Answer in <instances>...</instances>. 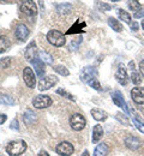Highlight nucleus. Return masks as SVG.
I'll return each mask as SVG.
<instances>
[{"label":"nucleus","mask_w":144,"mask_h":156,"mask_svg":"<svg viewBox=\"0 0 144 156\" xmlns=\"http://www.w3.org/2000/svg\"><path fill=\"white\" fill-rule=\"evenodd\" d=\"M26 150V143L23 139H16L7 144L6 151L10 156H19Z\"/></svg>","instance_id":"obj_1"},{"label":"nucleus","mask_w":144,"mask_h":156,"mask_svg":"<svg viewBox=\"0 0 144 156\" xmlns=\"http://www.w3.org/2000/svg\"><path fill=\"white\" fill-rule=\"evenodd\" d=\"M47 40L51 44L55 46V47H62L66 43V37L65 35H62V33L58 30H51L47 34Z\"/></svg>","instance_id":"obj_2"},{"label":"nucleus","mask_w":144,"mask_h":156,"mask_svg":"<svg viewBox=\"0 0 144 156\" xmlns=\"http://www.w3.org/2000/svg\"><path fill=\"white\" fill-rule=\"evenodd\" d=\"M21 2V11L26 16H35L37 13V7L34 0H19Z\"/></svg>","instance_id":"obj_3"},{"label":"nucleus","mask_w":144,"mask_h":156,"mask_svg":"<svg viewBox=\"0 0 144 156\" xmlns=\"http://www.w3.org/2000/svg\"><path fill=\"white\" fill-rule=\"evenodd\" d=\"M85 124H86V121H85V119L82 114L77 113V114L71 115V118H70V126L75 131H82L85 127Z\"/></svg>","instance_id":"obj_4"},{"label":"nucleus","mask_w":144,"mask_h":156,"mask_svg":"<svg viewBox=\"0 0 144 156\" xmlns=\"http://www.w3.org/2000/svg\"><path fill=\"white\" fill-rule=\"evenodd\" d=\"M52 98L47 95H37L36 98L33 100V105L35 108L37 109H43V108H48L52 105Z\"/></svg>","instance_id":"obj_5"},{"label":"nucleus","mask_w":144,"mask_h":156,"mask_svg":"<svg viewBox=\"0 0 144 156\" xmlns=\"http://www.w3.org/2000/svg\"><path fill=\"white\" fill-rule=\"evenodd\" d=\"M58 83V78L55 76H47L44 78H41L39 82V90L40 91H44L51 89L53 85H55Z\"/></svg>","instance_id":"obj_6"},{"label":"nucleus","mask_w":144,"mask_h":156,"mask_svg":"<svg viewBox=\"0 0 144 156\" xmlns=\"http://www.w3.org/2000/svg\"><path fill=\"white\" fill-rule=\"evenodd\" d=\"M55 151L61 156H70L73 154L75 149H73V145L71 143H68V142H61V143H59L57 145Z\"/></svg>","instance_id":"obj_7"},{"label":"nucleus","mask_w":144,"mask_h":156,"mask_svg":"<svg viewBox=\"0 0 144 156\" xmlns=\"http://www.w3.org/2000/svg\"><path fill=\"white\" fill-rule=\"evenodd\" d=\"M23 79H24V83L29 87V88H34L35 87V75H34V71L30 69V67H24L23 70Z\"/></svg>","instance_id":"obj_8"},{"label":"nucleus","mask_w":144,"mask_h":156,"mask_svg":"<svg viewBox=\"0 0 144 156\" xmlns=\"http://www.w3.org/2000/svg\"><path fill=\"white\" fill-rule=\"evenodd\" d=\"M112 98H113V102H114L118 107H121V108H123V111L125 112L126 115L130 114V111H128V108H127V105H126V102H125V100H124L121 93H119V91H114L113 95H112Z\"/></svg>","instance_id":"obj_9"},{"label":"nucleus","mask_w":144,"mask_h":156,"mask_svg":"<svg viewBox=\"0 0 144 156\" xmlns=\"http://www.w3.org/2000/svg\"><path fill=\"white\" fill-rule=\"evenodd\" d=\"M95 76H96L95 67L94 66H86V67L83 69L82 73H81V79L84 83H89L93 78H95Z\"/></svg>","instance_id":"obj_10"},{"label":"nucleus","mask_w":144,"mask_h":156,"mask_svg":"<svg viewBox=\"0 0 144 156\" xmlns=\"http://www.w3.org/2000/svg\"><path fill=\"white\" fill-rule=\"evenodd\" d=\"M131 98L137 105H144V88H133L131 90Z\"/></svg>","instance_id":"obj_11"},{"label":"nucleus","mask_w":144,"mask_h":156,"mask_svg":"<svg viewBox=\"0 0 144 156\" xmlns=\"http://www.w3.org/2000/svg\"><path fill=\"white\" fill-rule=\"evenodd\" d=\"M15 35L16 37L19 40V41H24V40L28 39L29 36V29L25 24H18L16 27V30H15Z\"/></svg>","instance_id":"obj_12"},{"label":"nucleus","mask_w":144,"mask_h":156,"mask_svg":"<svg viewBox=\"0 0 144 156\" xmlns=\"http://www.w3.org/2000/svg\"><path fill=\"white\" fill-rule=\"evenodd\" d=\"M36 54H39V53L36 52V44H35V42H30V43L28 44L25 52H24V57H25V59H26L28 61L31 62L34 59L36 58Z\"/></svg>","instance_id":"obj_13"},{"label":"nucleus","mask_w":144,"mask_h":156,"mask_svg":"<svg viewBox=\"0 0 144 156\" xmlns=\"http://www.w3.org/2000/svg\"><path fill=\"white\" fill-rule=\"evenodd\" d=\"M125 145L131 150H137L141 147V140L136 136H127L125 138Z\"/></svg>","instance_id":"obj_14"},{"label":"nucleus","mask_w":144,"mask_h":156,"mask_svg":"<svg viewBox=\"0 0 144 156\" xmlns=\"http://www.w3.org/2000/svg\"><path fill=\"white\" fill-rule=\"evenodd\" d=\"M115 78L121 84V85H126L127 84V80H128V77H127V72H126V69L124 65H120L118 67V71L115 72Z\"/></svg>","instance_id":"obj_15"},{"label":"nucleus","mask_w":144,"mask_h":156,"mask_svg":"<svg viewBox=\"0 0 144 156\" xmlns=\"http://www.w3.org/2000/svg\"><path fill=\"white\" fill-rule=\"evenodd\" d=\"M31 64L34 66V70H35L36 75L40 78L43 77V75H44V62L40 58H35L31 61Z\"/></svg>","instance_id":"obj_16"},{"label":"nucleus","mask_w":144,"mask_h":156,"mask_svg":"<svg viewBox=\"0 0 144 156\" xmlns=\"http://www.w3.org/2000/svg\"><path fill=\"white\" fill-rule=\"evenodd\" d=\"M36 120H37L36 114H35L33 111H30V109L25 111V113L23 114V121H24V124L28 125V126H30V125H33L34 122H36Z\"/></svg>","instance_id":"obj_17"},{"label":"nucleus","mask_w":144,"mask_h":156,"mask_svg":"<svg viewBox=\"0 0 144 156\" xmlns=\"http://www.w3.org/2000/svg\"><path fill=\"white\" fill-rule=\"evenodd\" d=\"M90 113H91L93 118H94L95 120H97V121H104V120L107 119V117H108V114H107L104 111L100 109V108H93Z\"/></svg>","instance_id":"obj_18"},{"label":"nucleus","mask_w":144,"mask_h":156,"mask_svg":"<svg viewBox=\"0 0 144 156\" xmlns=\"http://www.w3.org/2000/svg\"><path fill=\"white\" fill-rule=\"evenodd\" d=\"M108 151H109V147H108V144L101 143V144H99V145L96 147V149H95V151H94L93 156H107Z\"/></svg>","instance_id":"obj_19"},{"label":"nucleus","mask_w":144,"mask_h":156,"mask_svg":"<svg viewBox=\"0 0 144 156\" xmlns=\"http://www.w3.org/2000/svg\"><path fill=\"white\" fill-rule=\"evenodd\" d=\"M103 136V129L101 125H95L93 129V143H97Z\"/></svg>","instance_id":"obj_20"},{"label":"nucleus","mask_w":144,"mask_h":156,"mask_svg":"<svg viewBox=\"0 0 144 156\" xmlns=\"http://www.w3.org/2000/svg\"><path fill=\"white\" fill-rule=\"evenodd\" d=\"M72 10H73L72 5H71V4H67V2L57 5V11H58L59 13H61V15H68V13L72 12Z\"/></svg>","instance_id":"obj_21"},{"label":"nucleus","mask_w":144,"mask_h":156,"mask_svg":"<svg viewBox=\"0 0 144 156\" xmlns=\"http://www.w3.org/2000/svg\"><path fill=\"white\" fill-rule=\"evenodd\" d=\"M108 24H109V27H111L114 31H117V33H120V31L123 30V25L120 24V22L117 20L115 18H113V17L108 18Z\"/></svg>","instance_id":"obj_22"},{"label":"nucleus","mask_w":144,"mask_h":156,"mask_svg":"<svg viewBox=\"0 0 144 156\" xmlns=\"http://www.w3.org/2000/svg\"><path fill=\"white\" fill-rule=\"evenodd\" d=\"M10 41L6 36H0V53H5L10 49Z\"/></svg>","instance_id":"obj_23"},{"label":"nucleus","mask_w":144,"mask_h":156,"mask_svg":"<svg viewBox=\"0 0 144 156\" xmlns=\"http://www.w3.org/2000/svg\"><path fill=\"white\" fill-rule=\"evenodd\" d=\"M118 16L120 17V20H124L125 23H128V24H131V22H132V17H131V15L128 13V12H126V11H124L123 9H118Z\"/></svg>","instance_id":"obj_24"},{"label":"nucleus","mask_w":144,"mask_h":156,"mask_svg":"<svg viewBox=\"0 0 144 156\" xmlns=\"http://www.w3.org/2000/svg\"><path fill=\"white\" fill-rule=\"evenodd\" d=\"M39 58L47 65H52L53 64V57L46 52H39Z\"/></svg>","instance_id":"obj_25"},{"label":"nucleus","mask_w":144,"mask_h":156,"mask_svg":"<svg viewBox=\"0 0 144 156\" xmlns=\"http://www.w3.org/2000/svg\"><path fill=\"white\" fill-rule=\"evenodd\" d=\"M0 103L5 105V106H13L15 105V100H13V98H11L9 95H0Z\"/></svg>","instance_id":"obj_26"},{"label":"nucleus","mask_w":144,"mask_h":156,"mask_svg":"<svg viewBox=\"0 0 144 156\" xmlns=\"http://www.w3.org/2000/svg\"><path fill=\"white\" fill-rule=\"evenodd\" d=\"M131 80H132L133 84L139 85V84L142 83V76L139 75V72H137L136 70H133L132 73H131Z\"/></svg>","instance_id":"obj_27"},{"label":"nucleus","mask_w":144,"mask_h":156,"mask_svg":"<svg viewBox=\"0 0 144 156\" xmlns=\"http://www.w3.org/2000/svg\"><path fill=\"white\" fill-rule=\"evenodd\" d=\"M82 35H79V36H77L75 40H72V42H71V44H70V49L71 51H77L78 49V47H79V44L82 43Z\"/></svg>","instance_id":"obj_28"},{"label":"nucleus","mask_w":144,"mask_h":156,"mask_svg":"<svg viewBox=\"0 0 144 156\" xmlns=\"http://www.w3.org/2000/svg\"><path fill=\"white\" fill-rule=\"evenodd\" d=\"M54 71H55L57 73L61 75V76H65V77H67V76L70 75L68 70H67V69H66L65 66H62V65H57V66L54 67Z\"/></svg>","instance_id":"obj_29"},{"label":"nucleus","mask_w":144,"mask_h":156,"mask_svg":"<svg viewBox=\"0 0 144 156\" xmlns=\"http://www.w3.org/2000/svg\"><path fill=\"white\" fill-rule=\"evenodd\" d=\"M11 61H12V58L10 57L0 59V69H9L11 65Z\"/></svg>","instance_id":"obj_30"},{"label":"nucleus","mask_w":144,"mask_h":156,"mask_svg":"<svg viewBox=\"0 0 144 156\" xmlns=\"http://www.w3.org/2000/svg\"><path fill=\"white\" fill-rule=\"evenodd\" d=\"M88 84H89V85H90L91 88H94L95 90H99V91H100V90L102 89V88H101V84L99 83V79H97L96 77L93 78V79H91V80H90V82H89Z\"/></svg>","instance_id":"obj_31"},{"label":"nucleus","mask_w":144,"mask_h":156,"mask_svg":"<svg viewBox=\"0 0 144 156\" xmlns=\"http://www.w3.org/2000/svg\"><path fill=\"white\" fill-rule=\"evenodd\" d=\"M96 7H97L99 10L103 11V12L111 10V5H108V4H106V2H102V1H96Z\"/></svg>","instance_id":"obj_32"},{"label":"nucleus","mask_w":144,"mask_h":156,"mask_svg":"<svg viewBox=\"0 0 144 156\" xmlns=\"http://www.w3.org/2000/svg\"><path fill=\"white\" fill-rule=\"evenodd\" d=\"M57 94L58 95H61L64 98H68V100H71V101H75V96L73 95H71V94H68L66 90H64V89H58L57 90Z\"/></svg>","instance_id":"obj_33"},{"label":"nucleus","mask_w":144,"mask_h":156,"mask_svg":"<svg viewBox=\"0 0 144 156\" xmlns=\"http://www.w3.org/2000/svg\"><path fill=\"white\" fill-rule=\"evenodd\" d=\"M84 25H85V24H84V23H82L81 20H77V22H76V24H75V25H72V27H71V29H70V30H68L66 34H72V33H76V31H77L76 29H78L79 27L82 28V27H84Z\"/></svg>","instance_id":"obj_34"},{"label":"nucleus","mask_w":144,"mask_h":156,"mask_svg":"<svg viewBox=\"0 0 144 156\" xmlns=\"http://www.w3.org/2000/svg\"><path fill=\"white\" fill-rule=\"evenodd\" d=\"M132 121H133V124L136 125L137 130H138L139 132L144 133V124H143V122H141V121H139L138 119H136V118H133V119H132Z\"/></svg>","instance_id":"obj_35"},{"label":"nucleus","mask_w":144,"mask_h":156,"mask_svg":"<svg viewBox=\"0 0 144 156\" xmlns=\"http://www.w3.org/2000/svg\"><path fill=\"white\" fill-rule=\"evenodd\" d=\"M128 6H130L133 11H137V10L141 7V6H139V2H138L137 0H131V1L128 2Z\"/></svg>","instance_id":"obj_36"},{"label":"nucleus","mask_w":144,"mask_h":156,"mask_svg":"<svg viewBox=\"0 0 144 156\" xmlns=\"http://www.w3.org/2000/svg\"><path fill=\"white\" fill-rule=\"evenodd\" d=\"M142 17H144V6H141L135 13V18H142Z\"/></svg>","instance_id":"obj_37"},{"label":"nucleus","mask_w":144,"mask_h":156,"mask_svg":"<svg viewBox=\"0 0 144 156\" xmlns=\"http://www.w3.org/2000/svg\"><path fill=\"white\" fill-rule=\"evenodd\" d=\"M10 127H11L12 130H16V131H18V130H19V126H18V121H17V119L12 120V122H11Z\"/></svg>","instance_id":"obj_38"},{"label":"nucleus","mask_w":144,"mask_h":156,"mask_svg":"<svg viewBox=\"0 0 144 156\" xmlns=\"http://www.w3.org/2000/svg\"><path fill=\"white\" fill-rule=\"evenodd\" d=\"M117 119H118L119 121H121L124 125H127V124H128L127 119H126V118H124V115H117Z\"/></svg>","instance_id":"obj_39"},{"label":"nucleus","mask_w":144,"mask_h":156,"mask_svg":"<svg viewBox=\"0 0 144 156\" xmlns=\"http://www.w3.org/2000/svg\"><path fill=\"white\" fill-rule=\"evenodd\" d=\"M6 120H7V115L4 114V113H0V125H2Z\"/></svg>","instance_id":"obj_40"},{"label":"nucleus","mask_w":144,"mask_h":156,"mask_svg":"<svg viewBox=\"0 0 144 156\" xmlns=\"http://www.w3.org/2000/svg\"><path fill=\"white\" fill-rule=\"evenodd\" d=\"M139 71H141V73H142V76L144 78V59L139 62Z\"/></svg>","instance_id":"obj_41"},{"label":"nucleus","mask_w":144,"mask_h":156,"mask_svg":"<svg viewBox=\"0 0 144 156\" xmlns=\"http://www.w3.org/2000/svg\"><path fill=\"white\" fill-rule=\"evenodd\" d=\"M130 25H131V28H132V30H133V31H136V30L138 29V23H136V22H131V24H130Z\"/></svg>","instance_id":"obj_42"},{"label":"nucleus","mask_w":144,"mask_h":156,"mask_svg":"<svg viewBox=\"0 0 144 156\" xmlns=\"http://www.w3.org/2000/svg\"><path fill=\"white\" fill-rule=\"evenodd\" d=\"M39 156H49V155H48V153H47V151H44V150H41V151L39 153Z\"/></svg>","instance_id":"obj_43"},{"label":"nucleus","mask_w":144,"mask_h":156,"mask_svg":"<svg viewBox=\"0 0 144 156\" xmlns=\"http://www.w3.org/2000/svg\"><path fill=\"white\" fill-rule=\"evenodd\" d=\"M39 4H40V6H41L42 10H44V5H43V0H39Z\"/></svg>","instance_id":"obj_44"},{"label":"nucleus","mask_w":144,"mask_h":156,"mask_svg":"<svg viewBox=\"0 0 144 156\" xmlns=\"http://www.w3.org/2000/svg\"><path fill=\"white\" fill-rule=\"evenodd\" d=\"M82 156H89V153H88V151H84L82 154Z\"/></svg>","instance_id":"obj_45"},{"label":"nucleus","mask_w":144,"mask_h":156,"mask_svg":"<svg viewBox=\"0 0 144 156\" xmlns=\"http://www.w3.org/2000/svg\"><path fill=\"white\" fill-rule=\"evenodd\" d=\"M142 28H143V29H144V20H143V22H142Z\"/></svg>","instance_id":"obj_46"},{"label":"nucleus","mask_w":144,"mask_h":156,"mask_svg":"<svg viewBox=\"0 0 144 156\" xmlns=\"http://www.w3.org/2000/svg\"><path fill=\"white\" fill-rule=\"evenodd\" d=\"M112 1H119V0H112Z\"/></svg>","instance_id":"obj_47"},{"label":"nucleus","mask_w":144,"mask_h":156,"mask_svg":"<svg viewBox=\"0 0 144 156\" xmlns=\"http://www.w3.org/2000/svg\"><path fill=\"white\" fill-rule=\"evenodd\" d=\"M2 1H5V0H2Z\"/></svg>","instance_id":"obj_48"}]
</instances>
